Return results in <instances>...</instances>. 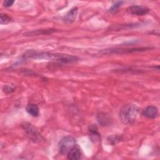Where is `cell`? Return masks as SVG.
Wrapping results in <instances>:
<instances>
[{"label": "cell", "instance_id": "cell-1", "mask_svg": "<svg viewBox=\"0 0 160 160\" xmlns=\"http://www.w3.org/2000/svg\"><path fill=\"white\" fill-rule=\"evenodd\" d=\"M24 59H50L60 63L68 64L72 63L78 61L77 56L68 54L51 53L48 52H39L32 50L26 51L22 56Z\"/></svg>", "mask_w": 160, "mask_h": 160}, {"label": "cell", "instance_id": "cell-2", "mask_svg": "<svg viewBox=\"0 0 160 160\" xmlns=\"http://www.w3.org/2000/svg\"><path fill=\"white\" fill-rule=\"evenodd\" d=\"M139 112L138 107L134 104H124L120 109L119 117L124 124H131L136 119Z\"/></svg>", "mask_w": 160, "mask_h": 160}, {"label": "cell", "instance_id": "cell-3", "mask_svg": "<svg viewBox=\"0 0 160 160\" xmlns=\"http://www.w3.org/2000/svg\"><path fill=\"white\" fill-rule=\"evenodd\" d=\"M76 144V139L73 137L70 136L63 137L59 142V153L61 154H67Z\"/></svg>", "mask_w": 160, "mask_h": 160}, {"label": "cell", "instance_id": "cell-4", "mask_svg": "<svg viewBox=\"0 0 160 160\" xmlns=\"http://www.w3.org/2000/svg\"><path fill=\"white\" fill-rule=\"evenodd\" d=\"M150 48H109L103 49L99 52L101 54H128L136 52H141L144 51L148 49H149Z\"/></svg>", "mask_w": 160, "mask_h": 160}, {"label": "cell", "instance_id": "cell-5", "mask_svg": "<svg viewBox=\"0 0 160 160\" xmlns=\"http://www.w3.org/2000/svg\"><path fill=\"white\" fill-rule=\"evenodd\" d=\"M22 127L25 131L28 138L34 142L39 141L41 139V136L36 131L35 128L29 122H25L22 124Z\"/></svg>", "mask_w": 160, "mask_h": 160}, {"label": "cell", "instance_id": "cell-6", "mask_svg": "<svg viewBox=\"0 0 160 160\" xmlns=\"http://www.w3.org/2000/svg\"><path fill=\"white\" fill-rule=\"evenodd\" d=\"M128 13L136 15V16H144L147 14L149 9L146 7L142 6H138V5H132L128 7L126 9Z\"/></svg>", "mask_w": 160, "mask_h": 160}, {"label": "cell", "instance_id": "cell-7", "mask_svg": "<svg viewBox=\"0 0 160 160\" xmlns=\"http://www.w3.org/2000/svg\"><path fill=\"white\" fill-rule=\"evenodd\" d=\"M142 114L148 118L155 119L158 115V109L154 106H149L142 111Z\"/></svg>", "mask_w": 160, "mask_h": 160}, {"label": "cell", "instance_id": "cell-8", "mask_svg": "<svg viewBox=\"0 0 160 160\" xmlns=\"http://www.w3.org/2000/svg\"><path fill=\"white\" fill-rule=\"evenodd\" d=\"M78 14V8L74 7L71 8L66 14L63 17V21L67 24H71L73 22L76 18Z\"/></svg>", "mask_w": 160, "mask_h": 160}, {"label": "cell", "instance_id": "cell-9", "mask_svg": "<svg viewBox=\"0 0 160 160\" xmlns=\"http://www.w3.org/2000/svg\"><path fill=\"white\" fill-rule=\"evenodd\" d=\"M57 31L55 29H37L33 30L31 31H28L24 33V36H34L38 35H43V34H52L54 32Z\"/></svg>", "mask_w": 160, "mask_h": 160}, {"label": "cell", "instance_id": "cell-10", "mask_svg": "<svg viewBox=\"0 0 160 160\" xmlns=\"http://www.w3.org/2000/svg\"><path fill=\"white\" fill-rule=\"evenodd\" d=\"M81 158L80 148L76 144L67 154V158L71 160H78Z\"/></svg>", "mask_w": 160, "mask_h": 160}, {"label": "cell", "instance_id": "cell-11", "mask_svg": "<svg viewBox=\"0 0 160 160\" xmlns=\"http://www.w3.org/2000/svg\"><path fill=\"white\" fill-rule=\"evenodd\" d=\"M27 112L33 117H37L39 114L38 107L34 104H29L26 108Z\"/></svg>", "mask_w": 160, "mask_h": 160}, {"label": "cell", "instance_id": "cell-12", "mask_svg": "<svg viewBox=\"0 0 160 160\" xmlns=\"http://www.w3.org/2000/svg\"><path fill=\"white\" fill-rule=\"evenodd\" d=\"M89 136L92 141H99L101 139V136L98 132L97 129L94 128H91L89 129Z\"/></svg>", "mask_w": 160, "mask_h": 160}, {"label": "cell", "instance_id": "cell-13", "mask_svg": "<svg viewBox=\"0 0 160 160\" xmlns=\"http://www.w3.org/2000/svg\"><path fill=\"white\" fill-rule=\"evenodd\" d=\"M97 118L99 123L102 125L105 126V124H108V123L109 122V119L106 117V116H105V114L104 113H99L98 114Z\"/></svg>", "mask_w": 160, "mask_h": 160}, {"label": "cell", "instance_id": "cell-14", "mask_svg": "<svg viewBox=\"0 0 160 160\" xmlns=\"http://www.w3.org/2000/svg\"><path fill=\"white\" fill-rule=\"evenodd\" d=\"M11 21V18L6 14L1 13L0 14V23L1 24H8Z\"/></svg>", "mask_w": 160, "mask_h": 160}, {"label": "cell", "instance_id": "cell-15", "mask_svg": "<svg viewBox=\"0 0 160 160\" xmlns=\"http://www.w3.org/2000/svg\"><path fill=\"white\" fill-rule=\"evenodd\" d=\"M122 2H123L122 1H118V2H115V3L109 8V12L113 13V12H114L115 11H116L118 9V8L121 6V4H122Z\"/></svg>", "mask_w": 160, "mask_h": 160}, {"label": "cell", "instance_id": "cell-16", "mask_svg": "<svg viewBox=\"0 0 160 160\" xmlns=\"http://www.w3.org/2000/svg\"><path fill=\"white\" fill-rule=\"evenodd\" d=\"M14 90V88H12V87H11V86H8V85L5 86H4V88H3V91H4V92H8V93H11V92H13Z\"/></svg>", "mask_w": 160, "mask_h": 160}, {"label": "cell", "instance_id": "cell-17", "mask_svg": "<svg viewBox=\"0 0 160 160\" xmlns=\"http://www.w3.org/2000/svg\"><path fill=\"white\" fill-rule=\"evenodd\" d=\"M14 2V1H12V0H7V1H4L3 2V5L4 7H10L11 6Z\"/></svg>", "mask_w": 160, "mask_h": 160}]
</instances>
